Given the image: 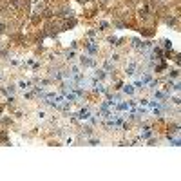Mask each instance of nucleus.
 Wrapping results in <instances>:
<instances>
[{
	"instance_id": "nucleus-10",
	"label": "nucleus",
	"mask_w": 181,
	"mask_h": 181,
	"mask_svg": "<svg viewBox=\"0 0 181 181\" xmlns=\"http://www.w3.org/2000/svg\"><path fill=\"white\" fill-rule=\"evenodd\" d=\"M9 123H11V120H7V118L2 120V125H9Z\"/></svg>"
},
{
	"instance_id": "nucleus-14",
	"label": "nucleus",
	"mask_w": 181,
	"mask_h": 181,
	"mask_svg": "<svg viewBox=\"0 0 181 181\" xmlns=\"http://www.w3.org/2000/svg\"><path fill=\"white\" fill-rule=\"evenodd\" d=\"M102 2H107V0H102Z\"/></svg>"
},
{
	"instance_id": "nucleus-11",
	"label": "nucleus",
	"mask_w": 181,
	"mask_h": 181,
	"mask_svg": "<svg viewBox=\"0 0 181 181\" xmlns=\"http://www.w3.org/2000/svg\"><path fill=\"white\" fill-rule=\"evenodd\" d=\"M73 56H74V53H73V51H67V58H69V60H71V58H73Z\"/></svg>"
},
{
	"instance_id": "nucleus-2",
	"label": "nucleus",
	"mask_w": 181,
	"mask_h": 181,
	"mask_svg": "<svg viewBox=\"0 0 181 181\" xmlns=\"http://www.w3.org/2000/svg\"><path fill=\"white\" fill-rule=\"evenodd\" d=\"M80 62H82L83 65H89V67H92V65H96V62H94V60H92L91 56H82V58H80Z\"/></svg>"
},
{
	"instance_id": "nucleus-1",
	"label": "nucleus",
	"mask_w": 181,
	"mask_h": 181,
	"mask_svg": "<svg viewBox=\"0 0 181 181\" xmlns=\"http://www.w3.org/2000/svg\"><path fill=\"white\" fill-rule=\"evenodd\" d=\"M58 13H60V16H65V18H73L74 16V11L71 7H62V9H58Z\"/></svg>"
},
{
	"instance_id": "nucleus-16",
	"label": "nucleus",
	"mask_w": 181,
	"mask_h": 181,
	"mask_svg": "<svg viewBox=\"0 0 181 181\" xmlns=\"http://www.w3.org/2000/svg\"><path fill=\"white\" fill-rule=\"evenodd\" d=\"M0 78H2V74H0Z\"/></svg>"
},
{
	"instance_id": "nucleus-6",
	"label": "nucleus",
	"mask_w": 181,
	"mask_h": 181,
	"mask_svg": "<svg viewBox=\"0 0 181 181\" xmlns=\"http://www.w3.org/2000/svg\"><path fill=\"white\" fill-rule=\"evenodd\" d=\"M78 116L85 120V118H89V112H87V111H80V114H78Z\"/></svg>"
},
{
	"instance_id": "nucleus-5",
	"label": "nucleus",
	"mask_w": 181,
	"mask_h": 181,
	"mask_svg": "<svg viewBox=\"0 0 181 181\" xmlns=\"http://www.w3.org/2000/svg\"><path fill=\"white\" fill-rule=\"evenodd\" d=\"M134 69H136V63H131L127 67V74H134Z\"/></svg>"
},
{
	"instance_id": "nucleus-12",
	"label": "nucleus",
	"mask_w": 181,
	"mask_h": 181,
	"mask_svg": "<svg viewBox=\"0 0 181 181\" xmlns=\"http://www.w3.org/2000/svg\"><path fill=\"white\" fill-rule=\"evenodd\" d=\"M2 49H4V45H2V42H0V51H2Z\"/></svg>"
},
{
	"instance_id": "nucleus-9",
	"label": "nucleus",
	"mask_w": 181,
	"mask_h": 181,
	"mask_svg": "<svg viewBox=\"0 0 181 181\" xmlns=\"http://www.w3.org/2000/svg\"><path fill=\"white\" fill-rule=\"evenodd\" d=\"M163 44H165V47H167V49H172V42H170V40H165Z\"/></svg>"
},
{
	"instance_id": "nucleus-8",
	"label": "nucleus",
	"mask_w": 181,
	"mask_h": 181,
	"mask_svg": "<svg viewBox=\"0 0 181 181\" xmlns=\"http://www.w3.org/2000/svg\"><path fill=\"white\" fill-rule=\"evenodd\" d=\"M125 92H127V94H132V92H134L132 85H127V87H125Z\"/></svg>"
},
{
	"instance_id": "nucleus-4",
	"label": "nucleus",
	"mask_w": 181,
	"mask_h": 181,
	"mask_svg": "<svg viewBox=\"0 0 181 181\" xmlns=\"http://www.w3.org/2000/svg\"><path fill=\"white\" fill-rule=\"evenodd\" d=\"M85 47L89 49V53H96V51H98V47H96V45H92V44H85Z\"/></svg>"
},
{
	"instance_id": "nucleus-15",
	"label": "nucleus",
	"mask_w": 181,
	"mask_h": 181,
	"mask_svg": "<svg viewBox=\"0 0 181 181\" xmlns=\"http://www.w3.org/2000/svg\"><path fill=\"white\" fill-rule=\"evenodd\" d=\"M33 2H38V0H33Z\"/></svg>"
},
{
	"instance_id": "nucleus-13",
	"label": "nucleus",
	"mask_w": 181,
	"mask_h": 181,
	"mask_svg": "<svg viewBox=\"0 0 181 181\" xmlns=\"http://www.w3.org/2000/svg\"><path fill=\"white\" fill-rule=\"evenodd\" d=\"M0 112H2V107H0Z\"/></svg>"
},
{
	"instance_id": "nucleus-7",
	"label": "nucleus",
	"mask_w": 181,
	"mask_h": 181,
	"mask_svg": "<svg viewBox=\"0 0 181 181\" xmlns=\"http://www.w3.org/2000/svg\"><path fill=\"white\" fill-rule=\"evenodd\" d=\"M96 76L102 80V78H105V71H96Z\"/></svg>"
},
{
	"instance_id": "nucleus-3",
	"label": "nucleus",
	"mask_w": 181,
	"mask_h": 181,
	"mask_svg": "<svg viewBox=\"0 0 181 181\" xmlns=\"http://www.w3.org/2000/svg\"><path fill=\"white\" fill-rule=\"evenodd\" d=\"M165 22H167V25H176V24H178V18H176V16H169Z\"/></svg>"
}]
</instances>
